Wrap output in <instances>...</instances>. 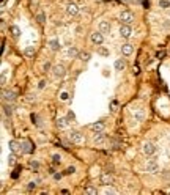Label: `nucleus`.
Masks as SVG:
<instances>
[{
	"mask_svg": "<svg viewBox=\"0 0 170 195\" xmlns=\"http://www.w3.org/2000/svg\"><path fill=\"white\" fill-rule=\"evenodd\" d=\"M99 32L101 33H109L110 32V24H109L107 21H101L99 22Z\"/></svg>",
	"mask_w": 170,
	"mask_h": 195,
	"instance_id": "nucleus-16",
	"label": "nucleus"
},
{
	"mask_svg": "<svg viewBox=\"0 0 170 195\" xmlns=\"http://www.w3.org/2000/svg\"><path fill=\"white\" fill-rule=\"evenodd\" d=\"M21 145H22V153H25V154L33 153L35 146L32 145V142H28V140H22V142H21Z\"/></svg>",
	"mask_w": 170,
	"mask_h": 195,
	"instance_id": "nucleus-7",
	"label": "nucleus"
},
{
	"mask_svg": "<svg viewBox=\"0 0 170 195\" xmlns=\"http://www.w3.org/2000/svg\"><path fill=\"white\" fill-rule=\"evenodd\" d=\"M0 83H2V87L5 83H7V74H5V71H2V77H0Z\"/></svg>",
	"mask_w": 170,
	"mask_h": 195,
	"instance_id": "nucleus-30",
	"label": "nucleus"
},
{
	"mask_svg": "<svg viewBox=\"0 0 170 195\" xmlns=\"http://www.w3.org/2000/svg\"><path fill=\"white\" fill-rule=\"evenodd\" d=\"M57 126L60 127V129H66V127L69 126V120L68 118H58L57 120Z\"/></svg>",
	"mask_w": 170,
	"mask_h": 195,
	"instance_id": "nucleus-18",
	"label": "nucleus"
},
{
	"mask_svg": "<svg viewBox=\"0 0 170 195\" xmlns=\"http://www.w3.org/2000/svg\"><path fill=\"white\" fill-rule=\"evenodd\" d=\"M169 17H170V11H169Z\"/></svg>",
	"mask_w": 170,
	"mask_h": 195,
	"instance_id": "nucleus-45",
	"label": "nucleus"
},
{
	"mask_svg": "<svg viewBox=\"0 0 170 195\" xmlns=\"http://www.w3.org/2000/svg\"><path fill=\"white\" fill-rule=\"evenodd\" d=\"M85 194H92V195H95V194H98V191H96L95 187H88V189H85Z\"/></svg>",
	"mask_w": 170,
	"mask_h": 195,
	"instance_id": "nucleus-31",
	"label": "nucleus"
},
{
	"mask_svg": "<svg viewBox=\"0 0 170 195\" xmlns=\"http://www.w3.org/2000/svg\"><path fill=\"white\" fill-rule=\"evenodd\" d=\"M115 110H117V101L112 102V112H115Z\"/></svg>",
	"mask_w": 170,
	"mask_h": 195,
	"instance_id": "nucleus-41",
	"label": "nucleus"
},
{
	"mask_svg": "<svg viewBox=\"0 0 170 195\" xmlns=\"http://www.w3.org/2000/svg\"><path fill=\"white\" fill-rule=\"evenodd\" d=\"M77 58H81L84 63H87V62H90V58H92V55H90L88 52H79V57Z\"/></svg>",
	"mask_w": 170,
	"mask_h": 195,
	"instance_id": "nucleus-19",
	"label": "nucleus"
},
{
	"mask_svg": "<svg viewBox=\"0 0 170 195\" xmlns=\"http://www.w3.org/2000/svg\"><path fill=\"white\" fill-rule=\"evenodd\" d=\"M66 13H68V16H76L79 14V8L76 3H68L66 5Z\"/></svg>",
	"mask_w": 170,
	"mask_h": 195,
	"instance_id": "nucleus-10",
	"label": "nucleus"
},
{
	"mask_svg": "<svg viewBox=\"0 0 170 195\" xmlns=\"http://www.w3.org/2000/svg\"><path fill=\"white\" fill-rule=\"evenodd\" d=\"M66 118H68L69 121H74V120H76V115H74V112H71V110H69V112H68V115H66Z\"/></svg>",
	"mask_w": 170,
	"mask_h": 195,
	"instance_id": "nucleus-33",
	"label": "nucleus"
},
{
	"mask_svg": "<svg viewBox=\"0 0 170 195\" xmlns=\"http://www.w3.org/2000/svg\"><path fill=\"white\" fill-rule=\"evenodd\" d=\"M68 55H69L71 58H76V57H79V52H77V49H76L74 46H71V47L68 49Z\"/></svg>",
	"mask_w": 170,
	"mask_h": 195,
	"instance_id": "nucleus-22",
	"label": "nucleus"
},
{
	"mask_svg": "<svg viewBox=\"0 0 170 195\" xmlns=\"http://www.w3.org/2000/svg\"><path fill=\"white\" fill-rule=\"evenodd\" d=\"M8 165H10V167H14V165H16V154H14V153H11V154L8 156Z\"/></svg>",
	"mask_w": 170,
	"mask_h": 195,
	"instance_id": "nucleus-24",
	"label": "nucleus"
},
{
	"mask_svg": "<svg viewBox=\"0 0 170 195\" xmlns=\"http://www.w3.org/2000/svg\"><path fill=\"white\" fill-rule=\"evenodd\" d=\"M120 21L123 22V24H131L132 21H134V13H131L129 10L121 11V14H120Z\"/></svg>",
	"mask_w": 170,
	"mask_h": 195,
	"instance_id": "nucleus-2",
	"label": "nucleus"
},
{
	"mask_svg": "<svg viewBox=\"0 0 170 195\" xmlns=\"http://www.w3.org/2000/svg\"><path fill=\"white\" fill-rule=\"evenodd\" d=\"M49 46H51L52 51H58V49H60V41L58 39H51L49 41Z\"/></svg>",
	"mask_w": 170,
	"mask_h": 195,
	"instance_id": "nucleus-21",
	"label": "nucleus"
},
{
	"mask_svg": "<svg viewBox=\"0 0 170 195\" xmlns=\"http://www.w3.org/2000/svg\"><path fill=\"white\" fill-rule=\"evenodd\" d=\"M104 194H107V195L109 194H115V191H113V189H110V187H107L106 191H104Z\"/></svg>",
	"mask_w": 170,
	"mask_h": 195,
	"instance_id": "nucleus-39",
	"label": "nucleus"
},
{
	"mask_svg": "<svg viewBox=\"0 0 170 195\" xmlns=\"http://www.w3.org/2000/svg\"><path fill=\"white\" fill-rule=\"evenodd\" d=\"M125 66H126V63H125L123 58H120V60H117V62H115V69H117V71H123Z\"/></svg>",
	"mask_w": 170,
	"mask_h": 195,
	"instance_id": "nucleus-20",
	"label": "nucleus"
},
{
	"mask_svg": "<svg viewBox=\"0 0 170 195\" xmlns=\"http://www.w3.org/2000/svg\"><path fill=\"white\" fill-rule=\"evenodd\" d=\"M35 187H36V184H35L33 181H32V182H28V186H27V189H28V191H33Z\"/></svg>",
	"mask_w": 170,
	"mask_h": 195,
	"instance_id": "nucleus-37",
	"label": "nucleus"
},
{
	"mask_svg": "<svg viewBox=\"0 0 170 195\" xmlns=\"http://www.w3.org/2000/svg\"><path fill=\"white\" fill-rule=\"evenodd\" d=\"M62 99H63V101L68 99V93H62Z\"/></svg>",
	"mask_w": 170,
	"mask_h": 195,
	"instance_id": "nucleus-42",
	"label": "nucleus"
},
{
	"mask_svg": "<svg viewBox=\"0 0 170 195\" xmlns=\"http://www.w3.org/2000/svg\"><path fill=\"white\" fill-rule=\"evenodd\" d=\"M21 170H22V167H17V168L14 170V173H13V178H14V179L17 178V176H19V172H21Z\"/></svg>",
	"mask_w": 170,
	"mask_h": 195,
	"instance_id": "nucleus-36",
	"label": "nucleus"
},
{
	"mask_svg": "<svg viewBox=\"0 0 170 195\" xmlns=\"http://www.w3.org/2000/svg\"><path fill=\"white\" fill-rule=\"evenodd\" d=\"M147 172L151 173V175L157 173V172H159V164H157L154 159H150V161L147 162Z\"/></svg>",
	"mask_w": 170,
	"mask_h": 195,
	"instance_id": "nucleus-4",
	"label": "nucleus"
},
{
	"mask_svg": "<svg viewBox=\"0 0 170 195\" xmlns=\"http://www.w3.org/2000/svg\"><path fill=\"white\" fill-rule=\"evenodd\" d=\"M132 35V28H131V24H123V25L120 27V36L121 38H131Z\"/></svg>",
	"mask_w": 170,
	"mask_h": 195,
	"instance_id": "nucleus-3",
	"label": "nucleus"
},
{
	"mask_svg": "<svg viewBox=\"0 0 170 195\" xmlns=\"http://www.w3.org/2000/svg\"><path fill=\"white\" fill-rule=\"evenodd\" d=\"M170 7V2L167 0H159V8H169Z\"/></svg>",
	"mask_w": 170,
	"mask_h": 195,
	"instance_id": "nucleus-28",
	"label": "nucleus"
},
{
	"mask_svg": "<svg viewBox=\"0 0 170 195\" xmlns=\"http://www.w3.org/2000/svg\"><path fill=\"white\" fill-rule=\"evenodd\" d=\"M30 168H32V170H38V168H40V164L35 162V161H32V162H30Z\"/></svg>",
	"mask_w": 170,
	"mask_h": 195,
	"instance_id": "nucleus-32",
	"label": "nucleus"
},
{
	"mask_svg": "<svg viewBox=\"0 0 170 195\" xmlns=\"http://www.w3.org/2000/svg\"><path fill=\"white\" fill-rule=\"evenodd\" d=\"M132 52H134V46H132V44H128V42H126V44H123V46H121V54H123V55H131V54Z\"/></svg>",
	"mask_w": 170,
	"mask_h": 195,
	"instance_id": "nucleus-13",
	"label": "nucleus"
},
{
	"mask_svg": "<svg viewBox=\"0 0 170 195\" xmlns=\"http://www.w3.org/2000/svg\"><path fill=\"white\" fill-rule=\"evenodd\" d=\"M11 32H13V36H14V38H17V36L21 35V30H19V27H16V25H13V27H11Z\"/></svg>",
	"mask_w": 170,
	"mask_h": 195,
	"instance_id": "nucleus-26",
	"label": "nucleus"
},
{
	"mask_svg": "<svg viewBox=\"0 0 170 195\" xmlns=\"http://www.w3.org/2000/svg\"><path fill=\"white\" fill-rule=\"evenodd\" d=\"M54 179L60 181V179H62V173H54Z\"/></svg>",
	"mask_w": 170,
	"mask_h": 195,
	"instance_id": "nucleus-38",
	"label": "nucleus"
},
{
	"mask_svg": "<svg viewBox=\"0 0 170 195\" xmlns=\"http://www.w3.org/2000/svg\"><path fill=\"white\" fill-rule=\"evenodd\" d=\"M2 98L5 101H8V102H13L16 99V93L14 91H7V90H3L2 91Z\"/></svg>",
	"mask_w": 170,
	"mask_h": 195,
	"instance_id": "nucleus-11",
	"label": "nucleus"
},
{
	"mask_svg": "<svg viewBox=\"0 0 170 195\" xmlns=\"http://www.w3.org/2000/svg\"><path fill=\"white\" fill-rule=\"evenodd\" d=\"M125 2H128V0H125Z\"/></svg>",
	"mask_w": 170,
	"mask_h": 195,
	"instance_id": "nucleus-46",
	"label": "nucleus"
},
{
	"mask_svg": "<svg viewBox=\"0 0 170 195\" xmlns=\"http://www.w3.org/2000/svg\"><path fill=\"white\" fill-rule=\"evenodd\" d=\"M52 71H54V76H55V77H63V76L66 74L63 65H55V66L52 68Z\"/></svg>",
	"mask_w": 170,
	"mask_h": 195,
	"instance_id": "nucleus-8",
	"label": "nucleus"
},
{
	"mask_svg": "<svg viewBox=\"0 0 170 195\" xmlns=\"http://www.w3.org/2000/svg\"><path fill=\"white\" fill-rule=\"evenodd\" d=\"M3 113H5V115H8V117H10V115L13 113V107H11L10 104H5V106H3Z\"/></svg>",
	"mask_w": 170,
	"mask_h": 195,
	"instance_id": "nucleus-25",
	"label": "nucleus"
},
{
	"mask_svg": "<svg viewBox=\"0 0 170 195\" xmlns=\"http://www.w3.org/2000/svg\"><path fill=\"white\" fill-rule=\"evenodd\" d=\"M143 153L147 154V156H153L156 153V145L153 142H147L143 145Z\"/></svg>",
	"mask_w": 170,
	"mask_h": 195,
	"instance_id": "nucleus-5",
	"label": "nucleus"
},
{
	"mask_svg": "<svg viewBox=\"0 0 170 195\" xmlns=\"http://www.w3.org/2000/svg\"><path fill=\"white\" fill-rule=\"evenodd\" d=\"M24 55H25V57H33V55H35V47H32V46L25 47V51H24Z\"/></svg>",
	"mask_w": 170,
	"mask_h": 195,
	"instance_id": "nucleus-23",
	"label": "nucleus"
},
{
	"mask_svg": "<svg viewBox=\"0 0 170 195\" xmlns=\"http://www.w3.org/2000/svg\"><path fill=\"white\" fill-rule=\"evenodd\" d=\"M44 83H46V80H41V82H40V85H38V87H40V88H42V87H44Z\"/></svg>",
	"mask_w": 170,
	"mask_h": 195,
	"instance_id": "nucleus-43",
	"label": "nucleus"
},
{
	"mask_svg": "<svg viewBox=\"0 0 170 195\" xmlns=\"http://www.w3.org/2000/svg\"><path fill=\"white\" fill-rule=\"evenodd\" d=\"M8 146H10V151H11V153H14V154L22 153V145H21V143H17L16 140H10Z\"/></svg>",
	"mask_w": 170,
	"mask_h": 195,
	"instance_id": "nucleus-6",
	"label": "nucleus"
},
{
	"mask_svg": "<svg viewBox=\"0 0 170 195\" xmlns=\"http://www.w3.org/2000/svg\"><path fill=\"white\" fill-rule=\"evenodd\" d=\"M90 127H92L93 132H102L104 131V123H102V121H98V123H93Z\"/></svg>",
	"mask_w": 170,
	"mask_h": 195,
	"instance_id": "nucleus-17",
	"label": "nucleus"
},
{
	"mask_svg": "<svg viewBox=\"0 0 170 195\" xmlns=\"http://www.w3.org/2000/svg\"><path fill=\"white\" fill-rule=\"evenodd\" d=\"M101 181H102V184H106V186H110L112 182H113V178H112V175L110 173H102L101 175Z\"/></svg>",
	"mask_w": 170,
	"mask_h": 195,
	"instance_id": "nucleus-15",
	"label": "nucleus"
},
{
	"mask_svg": "<svg viewBox=\"0 0 170 195\" xmlns=\"http://www.w3.org/2000/svg\"><path fill=\"white\" fill-rule=\"evenodd\" d=\"M102 41H104V38H102V33H101V32H95V33H92V42H93V44L101 46Z\"/></svg>",
	"mask_w": 170,
	"mask_h": 195,
	"instance_id": "nucleus-9",
	"label": "nucleus"
},
{
	"mask_svg": "<svg viewBox=\"0 0 170 195\" xmlns=\"http://www.w3.org/2000/svg\"><path fill=\"white\" fill-rule=\"evenodd\" d=\"M60 159H62V157H60V154H54V156H52V164H54V165H58Z\"/></svg>",
	"mask_w": 170,
	"mask_h": 195,
	"instance_id": "nucleus-27",
	"label": "nucleus"
},
{
	"mask_svg": "<svg viewBox=\"0 0 170 195\" xmlns=\"http://www.w3.org/2000/svg\"><path fill=\"white\" fill-rule=\"evenodd\" d=\"M36 19H38V22H46V16H44V13H40L38 16H36Z\"/></svg>",
	"mask_w": 170,
	"mask_h": 195,
	"instance_id": "nucleus-29",
	"label": "nucleus"
},
{
	"mask_svg": "<svg viewBox=\"0 0 170 195\" xmlns=\"http://www.w3.org/2000/svg\"><path fill=\"white\" fill-rule=\"evenodd\" d=\"M132 115H134L136 121H143V118H145L143 109H134V110H132Z\"/></svg>",
	"mask_w": 170,
	"mask_h": 195,
	"instance_id": "nucleus-14",
	"label": "nucleus"
},
{
	"mask_svg": "<svg viewBox=\"0 0 170 195\" xmlns=\"http://www.w3.org/2000/svg\"><path fill=\"white\" fill-rule=\"evenodd\" d=\"M74 172H76L74 167H68V168L65 170V175H71V173H74Z\"/></svg>",
	"mask_w": 170,
	"mask_h": 195,
	"instance_id": "nucleus-34",
	"label": "nucleus"
},
{
	"mask_svg": "<svg viewBox=\"0 0 170 195\" xmlns=\"http://www.w3.org/2000/svg\"><path fill=\"white\" fill-rule=\"evenodd\" d=\"M68 140H69V142H72V143H77V145H81V143L85 142L84 135H82L79 131H71V132L68 134Z\"/></svg>",
	"mask_w": 170,
	"mask_h": 195,
	"instance_id": "nucleus-1",
	"label": "nucleus"
},
{
	"mask_svg": "<svg viewBox=\"0 0 170 195\" xmlns=\"http://www.w3.org/2000/svg\"><path fill=\"white\" fill-rule=\"evenodd\" d=\"M107 142V138H106V135L102 132H95V143L96 145H104Z\"/></svg>",
	"mask_w": 170,
	"mask_h": 195,
	"instance_id": "nucleus-12",
	"label": "nucleus"
},
{
	"mask_svg": "<svg viewBox=\"0 0 170 195\" xmlns=\"http://www.w3.org/2000/svg\"><path fill=\"white\" fill-rule=\"evenodd\" d=\"M49 68H51V65H49V63H46V65H44V71H47Z\"/></svg>",
	"mask_w": 170,
	"mask_h": 195,
	"instance_id": "nucleus-44",
	"label": "nucleus"
},
{
	"mask_svg": "<svg viewBox=\"0 0 170 195\" xmlns=\"http://www.w3.org/2000/svg\"><path fill=\"white\" fill-rule=\"evenodd\" d=\"M162 25L166 27V28H170V22H169V21H164V22H162Z\"/></svg>",
	"mask_w": 170,
	"mask_h": 195,
	"instance_id": "nucleus-40",
	"label": "nucleus"
},
{
	"mask_svg": "<svg viewBox=\"0 0 170 195\" xmlns=\"http://www.w3.org/2000/svg\"><path fill=\"white\" fill-rule=\"evenodd\" d=\"M98 52L101 54V55H109V51H107V49H104V47H99Z\"/></svg>",
	"mask_w": 170,
	"mask_h": 195,
	"instance_id": "nucleus-35",
	"label": "nucleus"
}]
</instances>
